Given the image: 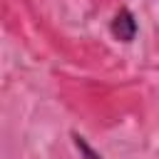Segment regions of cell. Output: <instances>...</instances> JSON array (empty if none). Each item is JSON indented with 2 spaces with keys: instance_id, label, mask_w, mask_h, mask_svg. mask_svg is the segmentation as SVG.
<instances>
[{
  "instance_id": "cell-1",
  "label": "cell",
  "mask_w": 159,
  "mask_h": 159,
  "mask_svg": "<svg viewBox=\"0 0 159 159\" xmlns=\"http://www.w3.org/2000/svg\"><path fill=\"white\" fill-rule=\"evenodd\" d=\"M109 32L119 40V42H132L137 37V20L132 15L129 7H119L109 22Z\"/></svg>"
},
{
  "instance_id": "cell-2",
  "label": "cell",
  "mask_w": 159,
  "mask_h": 159,
  "mask_svg": "<svg viewBox=\"0 0 159 159\" xmlns=\"http://www.w3.org/2000/svg\"><path fill=\"white\" fill-rule=\"evenodd\" d=\"M72 139H75V147L80 149L82 159H102V157H99V154H97V152H94V149L87 144V139H84V137H80L77 132H72Z\"/></svg>"
}]
</instances>
